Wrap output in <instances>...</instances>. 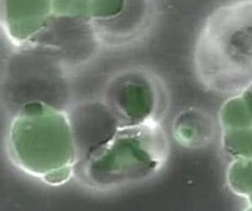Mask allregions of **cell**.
<instances>
[{
	"mask_svg": "<svg viewBox=\"0 0 252 211\" xmlns=\"http://www.w3.org/2000/svg\"><path fill=\"white\" fill-rule=\"evenodd\" d=\"M217 126L211 114L204 109L189 107L180 111L172 123L175 141L182 146L197 150L214 141Z\"/></svg>",
	"mask_w": 252,
	"mask_h": 211,
	"instance_id": "obj_6",
	"label": "cell"
},
{
	"mask_svg": "<svg viewBox=\"0 0 252 211\" xmlns=\"http://www.w3.org/2000/svg\"><path fill=\"white\" fill-rule=\"evenodd\" d=\"M67 114L76 145L77 164L108 141L121 126L104 101L80 103Z\"/></svg>",
	"mask_w": 252,
	"mask_h": 211,
	"instance_id": "obj_5",
	"label": "cell"
},
{
	"mask_svg": "<svg viewBox=\"0 0 252 211\" xmlns=\"http://www.w3.org/2000/svg\"><path fill=\"white\" fill-rule=\"evenodd\" d=\"M194 63L200 82L220 95L252 86V0H235L208 16L196 40Z\"/></svg>",
	"mask_w": 252,
	"mask_h": 211,
	"instance_id": "obj_1",
	"label": "cell"
},
{
	"mask_svg": "<svg viewBox=\"0 0 252 211\" xmlns=\"http://www.w3.org/2000/svg\"><path fill=\"white\" fill-rule=\"evenodd\" d=\"M170 143L161 123L120 126L75 168L85 187L121 190L156 177L167 163Z\"/></svg>",
	"mask_w": 252,
	"mask_h": 211,
	"instance_id": "obj_3",
	"label": "cell"
},
{
	"mask_svg": "<svg viewBox=\"0 0 252 211\" xmlns=\"http://www.w3.org/2000/svg\"><path fill=\"white\" fill-rule=\"evenodd\" d=\"M227 183L234 194L243 197L252 209V159H236L227 172Z\"/></svg>",
	"mask_w": 252,
	"mask_h": 211,
	"instance_id": "obj_7",
	"label": "cell"
},
{
	"mask_svg": "<svg viewBox=\"0 0 252 211\" xmlns=\"http://www.w3.org/2000/svg\"><path fill=\"white\" fill-rule=\"evenodd\" d=\"M9 157L29 176L60 185L74 176L78 156L67 112L47 103L18 108L7 135Z\"/></svg>",
	"mask_w": 252,
	"mask_h": 211,
	"instance_id": "obj_2",
	"label": "cell"
},
{
	"mask_svg": "<svg viewBox=\"0 0 252 211\" xmlns=\"http://www.w3.org/2000/svg\"><path fill=\"white\" fill-rule=\"evenodd\" d=\"M104 103L121 126L161 123L167 106L162 83L157 77L144 71L116 79L106 90Z\"/></svg>",
	"mask_w": 252,
	"mask_h": 211,
	"instance_id": "obj_4",
	"label": "cell"
}]
</instances>
